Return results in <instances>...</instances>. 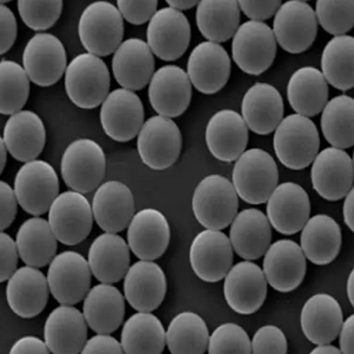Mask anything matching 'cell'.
<instances>
[{
    "mask_svg": "<svg viewBox=\"0 0 354 354\" xmlns=\"http://www.w3.org/2000/svg\"><path fill=\"white\" fill-rule=\"evenodd\" d=\"M274 151L282 165L290 170L307 168L318 155V128L308 117L293 113L282 118L275 129Z\"/></svg>",
    "mask_w": 354,
    "mask_h": 354,
    "instance_id": "obj_1",
    "label": "cell"
},
{
    "mask_svg": "<svg viewBox=\"0 0 354 354\" xmlns=\"http://www.w3.org/2000/svg\"><path fill=\"white\" fill-rule=\"evenodd\" d=\"M192 207L195 218L205 230H225L238 214V194L228 178L214 174L195 188Z\"/></svg>",
    "mask_w": 354,
    "mask_h": 354,
    "instance_id": "obj_2",
    "label": "cell"
},
{
    "mask_svg": "<svg viewBox=\"0 0 354 354\" xmlns=\"http://www.w3.org/2000/svg\"><path fill=\"white\" fill-rule=\"evenodd\" d=\"M64 83L73 104L81 109H95L110 93L109 68L100 57L81 53L68 63Z\"/></svg>",
    "mask_w": 354,
    "mask_h": 354,
    "instance_id": "obj_3",
    "label": "cell"
},
{
    "mask_svg": "<svg viewBox=\"0 0 354 354\" xmlns=\"http://www.w3.org/2000/svg\"><path fill=\"white\" fill-rule=\"evenodd\" d=\"M124 36L123 17L109 1H95L82 12L78 37L88 53L106 57L115 53Z\"/></svg>",
    "mask_w": 354,
    "mask_h": 354,
    "instance_id": "obj_4",
    "label": "cell"
},
{
    "mask_svg": "<svg viewBox=\"0 0 354 354\" xmlns=\"http://www.w3.org/2000/svg\"><path fill=\"white\" fill-rule=\"evenodd\" d=\"M278 182V165L265 150H245L235 162L232 183L239 198L250 205L267 202Z\"/></svg>",
    "mask_w": 354,
    "mask_h": 354,
    "instance_id": "obj_5",
    "label": "cell"
},
{
    "mask_svg": "<svg viewBox=\"0 0 354 354\" xmlns=\"http://www.w3.org/2000/svg\"><path fill=\"white\" fill-rule=\"evenodd\" d=\"M106 158L101 145L78 138L71 142L62 156L61 174L65 185L81 194L96 190L105 176Z\"/></svg>",
    "mask_w": 354,
    "mask_h": 354,
    "instance_id": "obj_6",
    "label": "cell"
},
{
    "mask_svg": "<svg viewBox=\"0 0 354 354\" xmlns=\"http://www.w3.org/2000/svg\"><path fill=\"white\" fill-rule=\"evenodd\" d=\"M182 133L169 117H150L137 135V151L142 162L153 170H165L176 163L181 153Z\"/></svg>",
    "mask_w": 354,
    "mask_h": 354,
    "instance_id": "obj_7",
    "label": "cell"
},
{
    "mask_svg": "<svg viewBox=\"0 0 354 354\" xmlns=\"http://www.w3.org/2000/svg\"><path fill=\"white\" fill-rule=\"evenodd\" d=\"M278 51L273 31L262 21H248L240 25L232 41L235 64L250 76H260L273 64Z\"/></svg>",
    "mask_w": 354,
    "mask_h": 354,
    "instance_id": "obj_8",
    "label": "cell"
},
{
    "mask_svg": "<svg viewBox=\"0 0 354 354\" xmlns=\"http://www.w3.org/2000/svg\"><path fill=\"white\" fill-rule=\"evenodd\" d=\"M13 189L23 210L33 216H39L50 210L59 195V180L53 165L35 160L26 162L18 170Z\"/></svg>",
    "mask_w": 354,
    "mask_h": 354,
    "instance_id": "obj_9",
    "label": "cell"
},
{
    "mask_svg": "<svg viewBox=\"0 0 354 354\" xmlns=\"http://www.w3.org/2000/svg\"><path fill=\"white\" fill-rule=\"evenodd\" d=\"M272 31L277 44L287 53L298 55L313 45L318 35V21L308 3L290 0L275 13Z\"/></svg>",
    "mask_w": 354,
    "mask_h": 354,
    "instance_id": "obj_10",
    "label": "cell"
},
{
    "mask_svg": "<svg viewBox=\"0 0 354 354\" xmlns=\"http://www.w3.org/2000/svg\"><path fill=\"white\" fill-rule=\"evenodd\" d=\"M48 221L61 243L80 245L93 230V205L88 203L84 194L73 190L64 192L50 207Z\"/></svg>",
    "mask_w": 354,
    "mask_h": 354,
    "instance_id": "obj_11",
    "label": "cell"
},
{
    "mask_svg": "<svg viewBox=\"0 0 354 354\" xmlns=\"http://www.w3.org/2000/svg\"><path fill=\"white\" fill-rule=\"evenodd\" d=\"M88 260L77 252H63L48 265L50 293L61 305H77L84 300L91 286Z\"/></svg>",
    "mask_w": 354,
    "mask_h": 354,
    "instance_id": "obj_12",
    "label": "cell"
},
{
    "mask_svg": "<svg viewBox=\"0 0 354 354\" xmlns=\"http://www.w3.org/2000/svg\"><path fill=\"white\" fill-rule=\"evenodd\" d=\"M23 68L38 86L56 84L68 68L64 45L51 33H37L25 45Z\"/></svg>",
    "mask_w": 354,
    "mask_h": 354,
    "instance_id": "obj_13",
    "label": "cell"
},
{
    "mask_svg": "<svg viewBox=\"0 0 354 354\" xmlns=\"http://www.w3.org/2000/svg\"><path fill=\"white\" fill-rule=\"evenodd\" d=\"M192 28L188 18L171 8L158 10L147 28V44L160 59L174 62L189 48Z\"/></svg>",
    "mask_w": 354,
    "mask_h": 354,
    "instance_id": "obj_14",
    "label": "cell"
},
{
    "mask_svg": "<svg viewBox=\"0 0 354 354\" xmlns=\"http://www.w3.org/2000/svg\"><path fill=\"white\" fill-rule=\"evenodd\" d=\"M100 120L111 140L129 142L138 135L145 123V106L131 90L116 88L103 102Z\"/></svg>",
    "mask_w": 354,
    "mask_h": 354,
    "instance_id": "obj_15",
    "label": "cell"
},
{
    "mask_svg": "<svg viewBox=\"0 0 354 354\" xmlns=\"http://www.w3.org/2000/svg\"><path fill=\"white\" fill-rule=\"evenodd\" d=\"M312 163V185L319 196L327 201H339L353 189V160L345 150L326 148Z\"/></svg>",
    "mask_w": 354,
    "mask_h": 354,
    "instance_id": "obj_16",
    "label": "cell"
},
{
    "mask_svg": "<svg viewBox=\"0 0 354 354\" xmlns=\"http://www.w3.org/2000/svg\"><path fill=\"white\" fill-rule=\"evenodd\" d=\"M267 285L263 270L257 263L245 260L232 266L225 275L223 295L234 312L250 315L265 304Z\"/></svg>",
    "mask_w": 354,
    "mask_h": 354,
    "instance_id": "obj_17",
    "label": "cell"
},
{
    "mask_svg": "<svg viewBox=\"0 0 354 354\" xmlns=\"http://www.w3.org/2000/svg\"><path fill=\"white\" fill-rule=\"evenodd\" d=\"M189 259L194 273L202 281L218 282L233 266L234 250L221 230H205L194 238Z\"/></svg>",
    "mask_w": 354,
    "mask_h": 354,
    "instance_id": "obj_18",
    "label": "cell"
},
{
    "mask_svg": "<svg viewBox=\"0 0 354 354\" xmlns=\"http://www.w3.org/2000/svg\"><path fill=\"white\" fill-rule=\"evenodd\" d=\"M232 71L230 55L213 41H202L190 53L187 75L198 93L214 95L225 88Z\"/></svg>",
    "mask_w": 354,
    "mask_h": 354,
    "instance_id": "obj_19",
    "label": "cell"
},
{
    "mask_svg": "<svg viewBox=\"0 0 354 354\" xmlns=\"http://www.w3.org/2000/svg\"><path fill=\"white\" fill-rule=\"evenodd\" d=\"M192 83L183 68L165 65L153 73L149 83L148 97L153 109L160 116H181L192 102Z\"/></svg>",
    "mask_w": 354,
    "mask_h": 354,
    "instance_id": "obj_20",
    "label": "cell"
},
{
    "mask_svg": "<svg viewBox=\"0 0 354 354\" xmlns=\"http://www.w3.org/2000/svg\"><path fill=\"white\" fill-rule=\"evenodd\" d=\"M267 283L280 293H288L301 285L306 275V258L300 245L292 240L270 243L263 259Z\"/></svg>",
    "mask_w": 354,
    "mask_h": 354,
    "instance_id": "obj_21",
    "label": "cell"
},
{
    "mask_svg": "<svg viewBox=\"0 0 354 354\" xmlns=\"http://www.w3.org/2000/svg\"><path fill=\"white\" fill-rule=\"evenodd\" d=\"M267 218L274 230L283 235L299 233L310 215V201L306 190L294 182H285L267 200Z\"/></svg>",
    "mask_w": 354,
    "mask_h": 354,
    "instance_id": "obj_22",
    "label": "cell"
},
{
    "mask_svg": "<svg viewBox=\"0 0 354 354\" xmlns=\"http://www.w3.org/2000/svg\"><path fill=\"white\" fill-rule=\"evenodd\" d=\"M130 250L140 260L155 261L168 250L170 225L160 210L145 208L133 215L127 232Z\"/></svg>",
    "mask_w": 354,
    "mask_h": 354,
    "instance_id": "obj_23",
    "label": "cell"
},
{
    "mask_svg": "<svg viewBox=\"0 0 354 354\" xmlns=\"http://www.w3.org/2000/svg\"><path fill=\"white\" fill-rule=\"evenodd\" d=\"M248 138V128L243 118L234 110L214 113L205 128V143L218 161H236L245 153Z\"/></svg>",
    "mask_w": 354,
    "mask_h": 354,
    "instance_id": "obj_24",
    "label": "cell"
},
{
    "mask_svg": "<svg viewBox=\"0 0 354 354\" xmlns=\"http://www.w3.org/2000/svg\"><path fill=\"white\" fill-rule=\"evenodd\" d=\"M48 278L32 266H24L15 272L8 280L6 300L8 306L18 317L32 319L48 305Z\"/></svg>",
    "mask_w": 354,
    "mask_h": 354,
    "instance_id": "obj_25",
    "label": "cell"
},
{
    "mask_svg": "<svg viewBox=\"0 0 354 354\" xmlns=\"http://www.w3.org/2000/svg\"><path fill=\"white\" fill-rule=\"evenodd\" d=\"M93 218L105 233H120L128 228L135 215V200L128 185L120 181L102 183L93 200Z\"/></svg>",
    "mask_w": 354,
    "mask_h": 354,
    "instance_id": "obj_26",
    "label": "cell"
},
{
    "mask_svg": "<svg viewBox=\"0 0 354 354\" xmlns=\"http://www.w3.org/2000/svg\"><path fill=\"white\" fill-rule=\"evenodd\" d=\"M167 293L165 272L156 262L133 263L124 277V297L137 312H153L161 306Z\"/></svg>",
    "mask_w": 354,
    "mask_h": 354,
    "instance_id": "obj_27",
    "label": "cell"
},
{
    "mask_svg": "<svg viewBox=\"0 0 354 354\" xmlns=\"http://www.w3.org/2000/svg\"><path fill=\"white\" fill-rule=\"evenodd\" d=\"M84 314L73 305H61L50 313L44 325V339L55 354L82 353L88 340Z\"/></svg>",
    "mask_w": 354,
    "mask_h": 354,
    "instance_id": "obj_28",
    "label": "cell"
},
{
    "mask_svg": "<svg viewBox=\"0 0 354 354\" xmlns=\"http://www.w3.org/2000/svg\"><path fill=\"white\" fill-rule=\"evenodd\" d=\"M113 73L122 88L140 91L155 73V59L149 45L138 38L122 41L113 57Z\"/></svg>",
    "mask_w": 354,
    "mask_h": 354,
    "instance_id": "obj_29",
    "label": "cell"
},
{
    "mask_svg": "<svg viewBox=\"0 0 354 354\" xmlns=\"http://www.w3.org/2000/svg\"><path fill=\"white\" fill-rule=\"evenodd\" d=\"M1 140L15 160L26 163L35 161L44 149L46 130L36 113L21 110L5 123Z\"/></svg>",
    "mask_w": 354,
    "mask_h": 354,
    "instance_id": "obj_30",
    "label": "cell"
},
{
    "mask_svg": "<svg viewBox=\"0 0 354 354\" xmlns=\"http://www.w3.org/2000/svg\"><path fill=\"white\" fill-rule=\"evenodd\" d=\"M283 110L281 93L267 83L250 86L242 98L241 116L247 128L262 136L275 131L283 118Z\"/></svg>",
    "mask_w": 354,
    "mask_h": 354,
    "instance_id": "obj_31",
    "label": "cell"
},
{
    "mask_svg": "<svg viewBox=\"0 0 354 354\" xmlns=\"http://www.w3.org/2000/svg\"><path fill=\"white\" fill-rule=\"evenodd\" d=\"M230 240L234 252L243 260L261 258L272 243V225L267 215L255 208L236 214L230 223Z\"/></svg>",
    "mask_w": 354,
    "mask_h": 354,
    "instance_id": "obj_32",
    "label": "cell"
},
{
    "mask_svg": "<svg viewBox=\"0 0 354 354\" xmlns=\"http://www.w3.org/2000/svg\"><path fill=\"white\" fill-rule=\"evenodd\" d=\"M344 315L338 300L326 293L310 297L302 307V332L314 345L330 344L338 338Z\"/></svg>",
    "mask_w": 354,
    "mask_h": 354,
    "instance_id": "obj_33",
    "label": "cell"
},
{
    "mask_svg": "<svg viewBox=\"0 0 354 354\" xmlns=\"http://www.w3.org/2000/svg\"><path fill=\"white\" fill-rule=\"evenodd\" d=\"M88 262L93 277L102 283H116L130 268L128 242L116 233L101 234L88 248Z\"/></svg>",
    "mask_w": 354,
    "mask_h": 354,
    "instance_id": "obj_34",
    "label": "cell"
},
{
    "mask_svg": "<svg viewBox=\"0 0 354 354\" xmlns=\"http://www.w3.org/2000/svg\"><path fill=\"white\" fill-rule=\"evenodd\" d=\"M88 326L101 334L116 332L125 315V299L111 283H100L88 290L83 304Z\"/></svg>",
    "mask_w": 354,
    "mask_h": 354,
    "instance_id": "obj_35",
    "label": "cell"
},
{
    "mask_svg": "<svg viewBox=\"0 0 354 354\" xmlns=\"http://www.w3.org/2000/svg\"><path fill=\"white\" fill-rule=\"evenodd\" d=\"M342 228L334 218L318 214L308 218L300 236V248L314 265H330L342 248Z\"/></svg>",
    "mask_w": 354,
    "mask_h": 354,
    "instance_id": "obj_36",
    "label": "cell"
},
{
    "mask_svg": "<svg viewBox=\"0 0 354 354\" xmlns=\"http://www.w3.org/2000/svg\"><path fill=\"white\" fill-rule=\"evenodd\" d=\"M328 95V83L322 71L313 66L298 68L287 84V100L292 109L308 118L322 113Z\"/></svg>",
    "mask_w": 354,
    "mask_h": 354,
    "instance_id": "obj_37",
    "label": "cell"
},
{
    "mask_svg": "<svg viewBox=\"0 0 354 354\" xmlns=\"http://www.w3.org/2000/svg\"><path fill=\"white\" fill-rule=\"evenodd\" d=\"M56 235L48 221L39 216L23 222L17 233V247L25 265L41 268L50 265L56 257Z\"/></svg>",
    "mask_w": 354,
    "mask_h": 354,
    "instance_id": "obj_38",
    "label": "cell"
},
{
    "mask_svg": "<svg viewBox=\"0 0 354 354\" xmlns=\"http://www.w3.org/2000/svg\"><path fill=\"white\" fill-rule=\"evenodd\" d=\"M241 11L235 0H202L196 8V24L208 41H230L238 31Z\"/></svg>",
    "mask_w": 354,
    "mask_h": 354,
    "instance_id": "obj_39",
    "label": "cell"
},
{
    "mask_svg": "<svg viewBox=\"0 0 354 354\" xmlns=\"http://www.w3.org/2000/svg\"><path fill=\"white\" fill-rule=\"evenodd\" d=\"M121 344L124 353H162L167 344L165 327L151 312H137L125 322Z\"/></svg>",
    "mask_w": 354,
    "mask_h": 354,
    "instance_id": "obj_40",
    "label": "cell"
},
{
    "mask_svg": "<svg viewBox=\"0 0 354 354\" xmlns=\"http://www.w3.org/2000/svg\"><path fill=\"white\" fill-rule=\"evenodd\" d=\"M322 73L333 88L347 91L354 85V38L337 36L324 48Z\"/></svg>",
    "mask_w": 354,
    "mask_h": 354,
    "instance_id": "obj_41",
    "label": "cell"
},
{
    "mask_svg": "<svg viewBox=\"0 0 354 354\" xmlns=\"http://www.w3.org/2000/svg\"><path fill=\"white\" fill-rule=\"evenodd\" d=\"M209 330L205 320L194 312H182L170 322L165 342L174 354H202L208 350Z\"/></svg>",
    "mask_w": 354,
    "mask_h": 354,
    "instance_id": "obj_42",
    "label": "cell"
},
{
    "mask_svg": "<svg viewBox=\"0 0 354 354\" xmlns=\"http://www.w3.org/2000/svg\"><path fill=\"white\" fill-rule=\"evenodd\" d=\"M322 130L333 148L348 149L354 145V101L347 95L334 97L322 109Z\"/></svg>",
    "mask_w": 354,
    "mask_h": 354,
    "instance_id": "obj_43",
    "label": "cell"
},
{
    "mask_svg": "<svg viewBox=\"0 0 354 354\" xmlns=\"http://www.w3.org/2000/svg\"><path fill=\"white\" fill-rule=\"evenodd\" d=\"M0 113L15 115L24 108L30 95V78L21 65L0 62Z\"/></svg>",
    "mask_w": 354,
    "mask_h": 354,
    "instance_id": "obj_44",
    "label": "cell"
},
{
    "mask_svg": "<svg viewBox=\"0 0 354 354\" xmlns=\"http://www.w3.org/2000/svg\"><path fill=\"white\" fill-rule=\"evenodd\" d=\"M314 12L320 26L332 36H345L353 28V0H318Z\"/></svg>",
    "mask_w": 354,
    "mask_h": 354,
    "instance_id": "obj_45",
    "label": "cell"
},
{
    "mask_svg": "<svg viewBox=\"0 0 354 354\" xmlns=\"http://www.w3.org/2000/svg\"><path fill=\"white\" fill-rule=\"evenodd\" d=\"M63 10L61 0H19L18 11L21 21L31 30L45 31L53 28Z\"/></svg>",
    "mask_w": 354,
    "mask_h": 354,
    "instance_id": "obj_46",
    "label": "cell"
},
{
    "mask_svg": "<svg viewBox=\"0 0 354 354\" xmlns=\"http://www.w3.org/2000/svg\"><path fill=\"white\" fill-rule=\"evenodd\" d=\"M208 352L212 354L252 353L248 334L241 326L233 322L222 324L209 335Z\"/></svg>",
    "mask_w": 354,
    "mask_h": 354,
    "instance_id": "obj_47",
    "label": "cell"
},
{
    "mask_svg": "<svg viewBox=\"0 0 354 354\" xmlns=\"http://www.w3.org/2000/svg\"><path fill=\"white\" fill-rule=\"evenodd\" d=\"M250 344L252 353L255 354H285L288 351L286 335L274 325L260 327Z\"/></svg>",
    "mask_w": 354,
    "mask_h": 354,
    "instance_id": "obj_48",
    "label": "cell"
},
{
    "mask_svg": "<svg viewBox=\"0 0 354 354\" xmlns=\"http://www.w3.org/2000/svg\"><path fill=\"white\" fill-rule=\"evenodd\" d=\"M157 0H118L117 8L123 19L133 25H142L150 21L157 12Z\"/></svg>",
    "mask_w": 354,
    "mask_h": 354,
    "instance_id": "obj_49",
    "label": "cell"
},
{
    "mask_svg": "<svg viewBox=\"0 0 354 354\" xmlns=\"http://www.w3.org/2000/svg\"><path fill=\"white\" fill-rule=\"evenodd\" d=\"M0 282H5L8 281L17 270L19 252L17 242L4 232L0 233Z\"/></svg>",
    "mask_w": 354,
    "mask_h": 354,
    "instance_id": "obj_50",
    "label": "cell"
},
{
    "mask_svg": "<svg viewBox=\"0 0 354 354\" xmlns=\"http://www.w3.org/2000/svg\"><path fill=\"white\" fill-rule=\"evenodd\" d=\"M240 11L245 13L250 21H262L270 19V17L275 16L279 8L281 6L280 0H266V1H247L240 0L238 1Z\"/></svg>",
    "mask_w": 354,
    "mask_h": 354,
    "instance_id": "obj_51",
    "label": "cell"
},
{
    "mask_svg": "<svg viewBox=\"0 0 354 354\" xmlns=\"http://www.w3.org/2000/svg\"><path fill=\"white\" fill-rule=\"evenodd\" d=\"M0 28H1V36H0V53L4 55L8 53L10 48H12L17 39L18 33V25H17L15 13L11 8L1 4L0 6Z\"/></svg>",
    "mask_w": 354,
    "mask_h": 354,
    "instance_id": "obj_52",
    "label": "cell"
},
{
    "mask_svg": "<svg viewBox=\"0 0 354 354\" xmlns=\"http://www.w3.org/2000/svg\"><path fill=\"white\" fill-rule=\"evenodd\" d=\"M0 203H1V216H0V228L5 230L12 225L18 212V200L15 189L6 182L0 183Z\"/></svg>",
    "mask_w": 354,
    "mask_h": 354,
    "instance_id": "obj_53",
    "label": "cell"
},
{
    "mask_svg": "<svg viewBox=\"0 0 354 354\" xmlns=\"http://www.w3.org/2000/svg\"><path fill=\"white\" fill-rule=\"evenodd\" d=\"M82 353H123L121 342L109 334L97 333L93 338L88 339L85 342L84 348Z\"/></svg>",
    "mask_w": 354,
    "mask_h": 354,
    "instance_id": "obj_54",
    "label": "cell"
},
{
    "mask_svg": "<svg viewBox=\"0 0 354 354\" xmlns=\"http://www.w3.org/2000/svg\"><path fill=\"white\" fill-rule=\"evenodd\" d=\"M10 353L12 354H25V353H39L46 354L50 353L46 342H43L41 339L36 338V337H23V338L18 339L13 346L11 347Z\"/></svg>",
    "mask_w": 354,
    "mask_h": 354,
    "instance_id": "obj_55",
    "label": "cell"
},
{
    "mask_svg": "<svg viewBox=\"0 0 354 354\" xmlns=\"http://www.w3.org/2000/svg\"><path fill=\"white\" fill-rule=\"evenodd\" d=\"M339 342L340 352L345 354L354 353V315L342 322V328L339 330Z\"/></svg>",
    "mask_w": 354,
    "mask_h": 354,
    "instance_id": "obj_56",
    "label": "cell"
},
{
    "mask_svg": "<svg viewBox=\"0 0 354 354\" xmlns=\"http://www.w3.org/2000/svg\"><path fill=\"white\" fill-rule=\"evenodd\" d=\"M344 200V207H342V214H344V221L347 227L352 232L354 230V192L351 189L345 196Z\"/></svg>",
    "mask_w": 354,
    "mask_h": 354,
    "instance_id": "obj_57",
    "label": "cell"
},
{
    "mask_svg": "<svg viewBox=\"0 0 354 354\" xmlns=\"http://www.w3.org/2000/svg\"><path fill=\"white\" fill-rule=\"evenodd\" d=\"M167 4L169 5L170 8L177 11H183V10H190L194 6L198 4L196 0H167Z\"/></svg>",
    "mask_w": 354,
    "mask_h": 354,
    "instance_id": "obj_58",
    "label": "cell"
},
{
    "mask_svg": "<svg viewBox=\"0 0 354 354\" xmlns=\"http://www.w3.org/2000/svg\"><path fill=\"white\" fill-rule=\"evenodd\" d=\"M313 354H339L342 353L338 347L333 346L330 344H320L312 351Z\"/></svg>",
    "mask_w": 354,
    "mask_h": 354,
    "instance_id": "obj_59",
    "label": "cell"
},
{
    "mask_svg": "<svg viewBox=\"0 0 354 354\" xmlns=\"http://www.w3.org/2000/svg\"><path fill=\"white\" fill-rule=\"evenodd\" d=\"M347 297L350 300L351 305L354 306V273L353 270L351 272L350 277H348V281H347Z\"/></svg>",
    "mask_w": 354,
    "mask_h": 354,
    "instance_id": "obj_60",
    "label": "cell"
},
{
    "mask_svg": "<svg viewBox=\"0 0 354 354\" xmlns=\"http://www.w3.org/2000/svg\"><path fill=\"white\" fill-rule=\"evenodd\" d=\"M0 151H1V163H0V171L3 173L5 169V165H6V161H8V148L5 145L4 141L1 140L0 141Z\"/></svg>",
    "mask_w": 354,
    "mask_h": 354,
    "instance_id": "obj_61",
    "label": "cell"
}]
</instances>
